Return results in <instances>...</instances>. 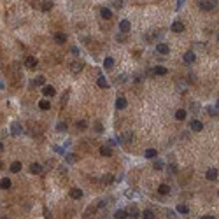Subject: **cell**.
<instances>
[{
	"instance_id": "6da1fadb",
	"label": "cell",
	"mask_w": 219,
	"mask_h": 219,
	"mask_svg": "<svg viewBox=\"0 0 219 219\" xmlns=\"http://www.w3.org/2000/svg\"><path fill=\"white\" fill-rule=\"evenodd\" d=\"M37 65H39V62H37L35 56H26L25 58V67H26V69L34 70V69H37Z\"/></svg>"
},
{
	"instance_id": "7a4b0ae2",
	"label": "cell",
	"mask_w": 219,
	"mask_h": 219,
	"mask_svg": "<svg viewBox=\"0 0 219 219\" xmlns=\"http://www.w3.org/2000/svg\"><path fill=\"white\" fill-rule=\"evenodd\" d=\"M28 170L34 174V175H41V174L44 172V168H42V165H41V163H32Z\"/></svg>"
},
{
	"instance_id": "3957f363",
	"label": "cell",
	"mask_w": 219,
	"mask_h": 219,
	"mask_svg": "<svg viewBox=\"0 0 219 219\" xmlns=\"http://www.w3.org/2000/svg\"><path fill=\"white\" fill-rule=\"evenodd\" d=\"M198 7L202 11H212L214 9V4L209 2V0H198Z\"/></svg>"
},
{
	"instance_id": "277c9868",
	"label": "cell",
	"mask_w": 219,
	"mask_h": 219,
	"mask_svg": "<svg viewBox=\"0 0 219 219\" xmlns=\"http://www.w3.org/2000/svg\"><path fill=\"white\" fill-rule=\"evenodd\" d=\"M182 60H184V63L191 65V63H195V62H196V55H195L193 51H188V53L182 56Z\"/></svg>"
},
{
	"instance_id": "5b68a950",
	"label": "cell",
	"mask_w": 219,
	"mask_h": 219,
	"mask_svg": "<svg viewBox=\"0 0 219 219\" xmlns=\"http://www.w3.org/2000/svg\"><path fill=\"white\" fill-rule=\"evenodd\" d=\"M119 30H121V34H128V32L132 30V23L128 21V19H121V23H119Z\"/></svg>"
},
{
	"instance_id": "8992f818",
	"label": "cell",
	"mask_w": 219,
	"mask_h": 219,
	"mask_svg": "<svg viewBox=\"0 0 219 219\" xmlns=\"http://www.w3.org/2000/svg\"><path fill=\"white\" fill-rule=\"evenodd\" d=\"M42 95L48 97V98H49V97H55V95H56V90H55L53 86H42Z\"/></svg>"
},
{
	"instance_id": "52a82bcc",
	"label": "cell",
	"mask_w": 219,
	"mask_h": 219,
	"mask_svg": "<svg viewBox=\"0 0 219 219\" xmlns=\"http://www.w3.org/2000/svg\"><path fill=\"white\" fill-rule=\"evenodd\" d=\"M172 32H174V34H181V32H184V23L182 21H174L172 23Z\"/></svg>"
},
{
	"instance_id": "ba28073f",
	"label": "cell",
	"mask_w": 219,
	"mask_h": 219,
	"mask_svg": "<svg viewBox=\"0 0 219 219\" xmlns=\"http://www.w3.org/2000/svg\"><path fill=\"white\" fill-rule=\"evenodd\" d=\"M83 69H84V65L81 63V62H74V63H70V72L72 74H79Z\"/></svg>"
},
{
	"instance_id": "9c48e42d",
	"label": "cell",
	"mask_w": 219,
	"mask_h": 219,
	"mask_svg": "<svg viewBox=\"0 0 219 219\" xmlns=\"http://www.w3.org/2000/svg\"><path fill=\"white\" fill-rule=\"evenodd\" d=\"M128 102L125 97H118V100H116V109H119V111H123V109H126Z\"/></svg>"
},
{
	"instance_id": "30bf717a",
	"label": "cell",
	"mask_w": 219,
	"mask_h": 219,
	"mask_svg": "<svg viewBox=\"0 0 219 219\" xmlns=\"http://www.w3.org/2000/svg\"><path fill=\"white\" fill-rule=\"evenodd\" d=\"M51 9H53V2H51V0H41V11L48 12Z\"/></svg>"
},
{
	"instance_id": "8fae6325",
	"label": "cell",
	"mask_w": 219,
	"mask_h": 219,
	"mask_svg": "<svg viewBox=\"0 0 219 219\" xmlns=\"http://www.w3.org/2000/svg\"><path fill=\"white\" fill-rule=\"evenodd\" d=\"M126 214H128V216H130L132 219H137L139 216H140V212H139V209H137L135 205H132V207L128 209V210H126Z\"/></svg>"
},
{
	"instance_id": "7c38bea8",
	"label": "cell",
	"mask_w": 219,
	"mask_h": 219,
	"mask_svg": "<svg viewBox=\"0 0 219 219\" xmlns=\"http://www.w3.org/2000/svg\"><path fill=\"white\" fill-rule=\"evenodd\" d=\"M21 132H23V128L19 123H12L11 125V133L12 135H21Z\"/></svg>"
},
{
	"instance_id": "4fadbf2b",
	"label": "cell",
	"mask_w": 219,
	"mask_h": 219,
	"mask_svg": "<svg viewBox=\"0 0 219 219\" xmlns=\"http://www.w3.org/2000/svg\"><path fill=\"white\" fill-rule=\"evenodd\" d=\"M100 14H102L104 19H112V11H111V9H107V7L100 9Z\"/></svg>"
},
{
	"instance_id": "5bb4252c",
	"label": "cell",
	"mask_w": 219,
	"mask_h": 219,
	"mask_svg": "<svg viewBox=\"0 0 219 219\" xmlns=\"http://www.w3.org/2000/svg\"><path fill=\"white\" fill-rule=\"evenodd\" d=\"M156 51H158L160 55H168V53H170V48L167 46V44H158V46H156Z\"/></svg>"
},
{
	"instance_id": "9a60e30c",
	"label": "cell",
	"mask_w": 219,
	"mask_h": 219,
	"mask_svg": "<svg viewBox=\"0 0 219 219\" xmlns=\"http://www.w3.org/2000/svg\"><path fill=\"white\" fill-rule=\"evenodd\" d=\"M202 128H203L202 121H198V119L191 121V130H193V132H202Z\"/></svg>"
},
{
	"instance_id": "2e32d148",
	"label": "cell",
	"mask_w": 219,
	"mask_h": 219,
	"mask_svg": "<svg viewBox=\"0 0 219 219\" xmlns=\"http://www.w3.org/2000/svg\"><path fill=\"white\" fill-rule=\"evenodd\" d=\"M205 177H207L209 181H216V179H217V170L216 168H209L207 170V174H205Z\"/></svg>"
},
{
	"instance_id": "e0dca14e",
	"label": "cell",
	"mask_w": 219,
	"mask_h": 219,
	"mask_svg": "<svg viewBox=\"0 0 219 219\" xmlns=\"http://www.w3.org/2000/svg\"><path fill=\"white\" fill-rule=\"evenodd\" d=\"M55 41H56L58 44H63V42H67V35H65L63 32H56V34H55Z\"/></svg>"
},
{
	"instance_id": "ac0fdd59",
	"label": "cell",
	"mask_w": 219,
	"mask_h": 219,
	"mask_svg": "<svg viewBox=\"0 0 219 219\" xmlns=\"http://www.w3.org/2000/svg\"><path fill=\"white\" fill-rule=\"evenodd\" d=\"M97 84H98L100 88H104V90H107V88H109V83L105 81V77H104L102 74H98V79H97Z\"/></svg>"
},
{
	"instance_id": "d6986e66",
	"label": "cell",
	"mask_w": 219,
	"mask_h": 219,
	"mask_svg": "<svg viewBox=\"0 0 219 219\" xmlns=\"http://www.w3.org/2000/svg\"><path fill=\"white\" fill-rule=\"evenodd\" d=\"M70 196L74 200H79V198H83V191L79 189V188H72L70 189Z\"/></svg>"
},
{
	"instance_id": "ffe728a7",
	"label": "cell",
	"mask_w": 219,
	"mask_h": 219,
	"mask_svg": "<svg viewBox=\"0 0 219 219\" xmlns=\"http://www.w3.org/2000/svg\"><path fill=\"white\" fill-rule=\"evenodd\" d=\"M11 186H12V182H11V179H9V177H4V179L0 181V188H2V189H9Z\"/></svg>"
},
{
	"instance_id": "44dd1931",
	"label": "cell",
	"mask_w": 219,
	"mask_h": 219,
	"mask_svg": "<svg viewBox=\"0 0 219 219\" xmlns=\"http://www.w3.org/2000/svg\"><path fill=\"white\" fill-rule=\"evenodd\" d=\"M100 154L109 158V156H112V149L109 147V146H102V147H100Z\"/></svg>"
},
{
	"instance_id": "7402d4cb",
	"label": "cell",
	"mask_w": 219,
	"mask_h": 219,
	"mask_svg": "<svg viewBox=\"0 0 219 219\" xmlns=\"http://www.w3.org/2000/svg\"><path fill=\"white\" fill-rule=\"evenodd\" d=\"M158 193H160V195H168V193H170V186H168V184H160Z\"/></svg>"
},
{
	"instance_id": "603a6c76",
	"label": "cell",
	"mask_w": 219,
	"mask_h": 219,
	"mask_svg": "<svg viewBox=\"0 0 219 219\" xmlns=\"http://www.w3.org/2000/svg\"><path fill=\"white\" fill-rule=\"evenodd\" d=\"M175 119L177 121H184V119H186V111H184V109L175 111Z\"/></svg>"
},
{
	"instance_id": "cb8c5ba5",
	"label": "cell",
	"mask_w": 219,
	"mask_h": 219,
	"mask_svg": "<svg viewBox=\"0 0 219 219\" xmlns=\"http://www.w3.org/2000/svg\"><path fill=\"white\" fill-rule=\"evenodd\" d=\"M114 219H128L126 210H116L114 212Z\"/></svg>"
},
{
	"instance_id": "d4e9b609",
	"label": "cell",
	"mask_w": 219,
	"mask_h": 219,
	"mask_svg": "<svg viewBox=\"0 0 219 219\" xmlns=\"http://www.w3.org/2000/svg\"><path fill=\"white\" fill-rule=\"evenodd\" d=\"M39 109H41V111H49L51 104L48 102V100H41V102H39Z\"/></svg>"
},
{
	"instance_id": "484cf974",
	"label": "cell",
	"mask_w": 219,
	"mask_h": 219,
	"mask_svg": "<svg viewBox=\"0 0 219 219\" xmlns=\"http://www.w3.org/2000/svg\"><path fill=\"white\" fill-rule=\"evenodd\" d=\"M44 84H46V77L44 76H37L34 79V86H44Z\"/></svg>"
},
{
	"instance_id": "4316f807",
	"label": "cell",
	"mask_w": 219,
	"mask_h": 219,
	"mask_svg": "<svg viewBox=\"0 0 219 219\" xmlns=\"http://www.w3.org/2000/svg\"><path fill=\"white\" fill-rule=\"evenodd\" d=\"M167 69L165 67H156L154 70H153V74H156V76H167Z\"/></svg>"
},
{
	"instance_id": "83f0119b",
	"label": "cell",
	"mask_w": 219,
	"mask_h": 219,
	"mask_svg": "<svg viewBox=\"0 0 219 219\" xmlns=\"http://www.w3.org/2000/svg\"><path fill=\"white\" fill-rule=\"evenodd\" d=\"M21 167H23V165L19 161H14L12 165H11V172H12V174H18V172L21 170Z\"/></svg>"
},
{
	"instance_id": "f1b7e54d",
	"label": "cell",
	"mask_w": 219,
	"mask_h": 219,
	"mask_svg": "<svg viewBox=\"0 0 219 219\" xmlns=\"http://www.w3.org/2000/svg\"><path fill=\"white\" fill-rule=\"evenodd\" d=\"M142 219H154V212L151 210V209L144 210V212H142Z\"/></svg>"
},
{
	"instance_id": "f546056e",
	"label": "cell",
	"mask_w": 219,
	"mask_h": 219,
	"mask_svg": "<svg viewBox=\"0 0 219 219\" xmlns=\"http://www.w3.org/2000/svg\"><path fill=\"white\" fill-rule=\"evenodd\" d=\"M104 67H105V69H112L114 67V58L107 56L105 60H104Z\"/></svg>"
},
{
	"instance_id": "4dcf8cb0",
	"label": "cell",
	"mask_w": 219,
	"mask_h": 219,
	"mask_svg": "<svg viewBox=\"0 0 219 219\" xmlns=\"http://www.w3.org/2000/svg\"><path fill=\"white\" fill-rule=\"evenodd\" d=\"M177 212H179V214H188V212H189V207L181 203V205H177Z\"/></svg>"
},
{
	"instance_id": "1f68e13d",
	"label": "cell",
	"mask_w": 219,
	"mask_h": 219,
	"mask_svg": "<svg viewBox=\"0 0 219 219\" xmlns=\"http://www.w3.org/2000/svg\"><path fill=\"white\" fill-rule=\"evenodd\" d=\"M65 160H67V163H70V165H72V163L77 161V156L72 154V153H69V154H65Z\"/></svg>"
},
{
	"instance_id": "d6a6232c",
	"label": "cell",
	"mask_w": 219,
	"mask_h": 219,
	"mask_svg": "<svg viewBox=\"0 0 219 219\" xmlns=\"http://www.w3.org/2000/svg\"><path fill=\"white\" fill-rule=\"evenodd\" d=\"M132 139H133V133H132V132H126V133H123V137H121L123 142H132Z\"/></svg>"
},
{
	"instance_id": "836d02e7",
	"label": "cell",
	"mask_w": 219,
	"mask_h": 219,
	"mask_svg": "<svg viewBox=\"0 0 219 219\" xmlns=\"http://www.w3.org/2000/svg\"><path fill=\"white\" fill-rule=\"evenodd\" d=\"M67 123H63V121H60V123H58L56 125V132H67Z\"/></svg>"
},
{
	"instance_id": "e575fe53",
	"label": "cell",
	"mask_w": 219,
	"mask_h": 219,
	"mask_svg": "<svg viewBox=\"0 0 219 219\" xmlns=\"http://www.w3.org/2000/svg\"><path fill=\"white\" fill-rule=\"evenodd\" d=\"M156 154H158L156 149H147L146 151V158H156Z\"/></svg>"
},
{
	"instance_id": "d590c367",
	"label": "cell",
	"mask_w": 219,
	"mask_h": 219,
	"mask_svg": "<svg viewBox=\"0 0 219 219\" xmlns=\"http://www.w3.org/2000/svg\"><path fill=\"white\" fill-rule=\"evenodd\" d=\"M69 95H70V91L67 90V91L63 93V97H62V102H60V104H62V107H65V105H67V100H69Z\"/></svg>"
},
{
	"instance_id": "8d00e7d4",
	"label": "cell",
	"mask_w": 219,
	"mask_h": 219,
	"mask_svg": "<svg viewBox=\"0 0 219 219\" xmlns=\"http://www.w3.org/2000/svg\"><path fill=\"white\" fill-rule=\"evenodd\" d=\"M153 167H154V170H161L163 168V161L161 160H156V161L153 163Z\"/></svg>"
},
{
	"instance_id": "74e56055",
	"label": "cell",
	"mask_w": 219,
	"mask_h": 219,
	"mask_svg": "<svg viewBox=\"0 0 219 219\" xmlns=\"http://www.w3.org/2000/svg\"><path fill=\"white\" fill-rule=\"evenodd\" d=\"M207 112H209V116H219V111L217 109H214V107H209Z\"/></svg>"
},
{
	"instance_id": "f35d334b",
	"label": "cell",
	"mask_w": 219,
	"mask_h": 219,
	"mask_svg": "<svg viewBox=\"0 0 219 219\" xmlns=\"http://www.w3.org/2000/svg\"><path fill=\"white\" fill-rule=\"evenodd\" d=\"M114 181V177L111 175V174H107V175H104V184H111Z\"/></svg>"
},
{
	"instance_id": "ab89813d",
	"label": "cell",
	"mask_w": 219,
	"mask_h": 219,
	"mask_svg": "<svg viewBox=\"0 0 219 219\" xmlns=\"http://www.w3.org/2000/svg\"><path fill=\"white\" fill-rule=\"evenodd\" d=\"M86 126H88V123H86V121H77V128H79V130H84Z\"/></svg>"
},
{
	"instance_id": "60d3db41",
	"label": "cell",
	"mask_w": 219,
	"mask_h": 219,
	"mask_svg": "<svg viewBox=\"0 0 219 219\" xmlns=\"http://www.w3.org/2000/svg\"><path fill=\"white\" fill-rule=\"evenodd\" d=\"M114 7L121 9V7H123V0H116V2H114Z\"/></svg>"
},
{
	"instance_id": "b9f144b4",
	"label": "cell",
	"mask_w": 219,
	"mask_h": 219,
	"mask_svg": "<svg viewBox=\"0 0 219 219\" xmlns=\"http://www.w3.org/2000/svg\"><path fill=\"white\" fill-rule=\"evenodd\" d=\"M191 111H193V112H198V111H200V105H198V104H191Z\"/></svg>"
},
{
	"instance_id": "7bdbcfd3",
	"label": "cell",
	"mask_w": 219,
	"mask_h": 219,
	"mask_svg": "<svg viewBox=\"0 0 219 219\" xmlns=\"http://www.w3.org/2000/svg\"><path fill=\"white\" fill-rule=\"evenodd\" d=\"M70 53L74 55V56H77V55H79V49L76 48V46H72V48H70Z\"/></svg>"
},
{
	"instance_id": "ee69618b",
	"label": "cell",
	"mask_w": 219,
	"mask_h": 219,
	"mask_svg": "<svg viewBox=\"0 0 219 219\" xmlns=\"http://www.w3.org/2000/svg\"><path fill=\"white\" fill-rule=\"evenodd\" d=\"M95 130H97V132H104V126H102V123H97V125H95Z\"/></svg>"
},
{
	"instance_id": "f6af8a7d",
	"label": "cell",
	"mask_w": 219,
	"mask_h": 219,
	"mask_svg": "<svg viewBox=\"0 0 219 219\" xmlns=\"http://www.w3.org/2000/svg\"><path fill=\"white\" fill-rule=\"evenodd\" d=\"M55 151H56L58 154H63L65 151H63V147H60V146H56V147H55Z\"/></svg>"
},
{
	"instance_id": "bcb514c9",
	"label": "cell",
	"mask_w": 219,
	"mask_h": 219,
	"mask_svg": "<svg viewBox=\"0 0 219 219\" xmlns=\"http://www.w3.org/2000/svg\"><path fill=\"white\" fill-rule=\"evenodd\" d=\"M167 217L168 219H175V216H174V212L172 210H167Z\"/></svg>"
},
{
	"instance_id": "7dc6e473",
	"label": "cell",
	"mask_w": 219,
	"mask_h": 219,
	"mask_svg": "<svg viewBox=\"0 0 219 219\" xmlns=\"http://www.w3.org/2000/svg\"><path fill=\"white\" fill-rule=\"evenodd\" d=\"M116 39H118V42H123V41H125V35L119 34V35H116Z\"/></svg>"
},
{
	"instance_id": "c3c4849f",
	"label": "cell",
	"mask_w": 219,
	"mask_h": 219,
	"mask_svg": "<svg viewBox=\"0 0 219 219\" xmlns=\"http://www.w3.org/2000/svg\"><path fill=\"white\" fill-rule=\"evenodd\" d=\"M44 214H46V217H48V219H53V217H51V214H49V210H48V209H44Z\"/></svg>"
},
{
	"instance_id": "681fc988",
	"label": "cell",
	"mask_w": 219,
	"mask_h": 219,
	"mask_svg": "<svg viewBox=\"0 0 219 219\" xmlns=\"http://www.w3.org/2000/svg\"><path fill=\"white\" fill-rule=\"evenodd\" d=\"M202 219H216V217H214V216H210V214H205Z\"/></svg>"
},
{
	"instance_id": "f907efd6",
	"label": "cell",
	"mask_w": 219,
	"mask_h": 219,
	"mask_svg": "<svg viewBox=\"0 0 219 219\" xmlns=\"http://www.w3.org/2000/svg\"><path fill=\"white\" fill-rule=\"evenodd\" d=\"M184 2H186V0H177V7H181V5H182Z\"/></svg>"
},
{
	"instance_id": "816d5d0a",
	"label": "cell",
	"mask_w": 219,
	"mask_h": 219,
	"mask_svg": "<svg viewBox=\"0 0 219 219\" xmlns=\"http://www.w3.org/2000/svg\"><path fill=\"white\" fill-rule=\"evenodd\" d=\"M2 151H4V144H2V142H0V153H2Z\"/></svg>"
},
{
	"instance_id": "f5cc1de1",
	"label": "cell",
	"mask_w": 219,
	"mask_h": 219,
	"mask_svg": "<svg viewBox=\"0 0 219 219\" xmlns=\"http://www.w3.org/2000/svg\"><path fill=\"white\" fill-rule=\"evenodd\" d=\"M2 168H4V163L0 161V170H2Z\"/></svg>"
},
{
	"instance_id": "db71d44e",
	"label": "cell",
	"mask_w": 219,
	"mask_h": 219,
	"mask_svg": "<svg viewBox=\"0 0 219 219\" xmlns=\"http://www.w3.org/2000/svg\"><path fill=\"white\" fill-rule=\"evenodd\" d=\"M216 107H217V111H219V100H217V105H216Z\"/></svg>"
},
{
	"instance_id": "11a10c76",
	"label": "cell",
	"mask_w": 219,
	"mask_h": 219,
	"mask_svg": "<svg viewBox=\"0 0 219 219\" xmlns=\"http://www.w3.org/2000/svg\"><path fill=\"white\" fill-rule=\"evenodd\" d=\"M0 219H7V217H5V216H2V217H0Z\"/></svg>"
},
{
	"instance_id": "9f6ffc18",
	"label": "cell",
	"mask_w": 219,
	"mask_h": 219,
	"mask_svg": "<svg viewBox=\"0 0 219 219\" xmlns=\"http://www.w3.org/2000/svg\"><path fill=\"white\" fill-rule=\"evenodd\" d=\"M217 41H219V35H217Z\"/></svg>"
}]
</instances>
